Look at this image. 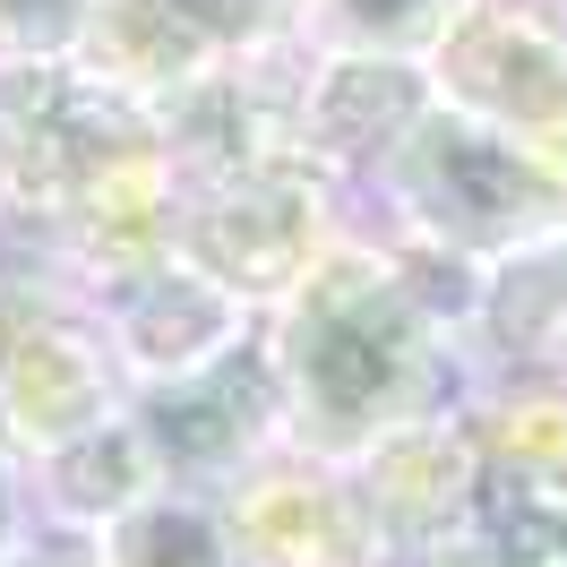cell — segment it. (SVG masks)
Instances as JSON below:
<instances>
[{
	"mask_svg": "<svg viewBox=\"0 0 567 567\" xmlns=\"http://www.w3.org/2000/svg\"><path fill=\"white\" fill-rule=\"evenodd\" d=\"M267 353L284 388V430L319 464H353L379 439L473 395V344L404 284L379 233H344L267 310Z\"/></svg>",
	"mask_w": 567,
	"mask_h": 567,
	"instance_id": "6da1fadb",
	"label": "cell"
},
{
	"mask_svg": "<svg viewBox=\"0 0 567 567\" xmlns=\"http://www.w3.org/2000/svg\"><path fill=\"white\" fill-rule=\"evenodd\" d=\"M379 207H388V233H404V241L498 267V258L567 233V146L430 104L422 130L379 173Z\"/></svg>",
	"mask_w": 567,
	"mask_h": 567,
	"instance_id": "7a4b0ae2",
	"label": "cell"
},
{
	"mask_svg": "<svg viewBox=\"0 0 567 567\" xmlns=\"http://www.w3.org/2000/svg\"><path fill=\"white\" fill-rule=\"evenodd\" d=\"M130 370L104 336L95 292L52 276L35 258H0V422L9 439L43 456L78 430L130 413Z\"/></svg>",
	"mask_w": 567,
	"mask_h": 567,
	"instance_id": "3957f363",
	"label": "cell"
},
{
	"mask_svg": "<svg viewBox=\"0 0 567 567\" xmlns=\"http://www.w3.org/2000/svg\"><path fill=\"white\" fill-rule=\"evenodd\" d=\"M155 104L112 86L86 61H0V164H9V198H18V233L52 215L70 189H86L95 173L155 155ZM9 233V241H18ZM0 241V249H9Z\"/></svg>",
	"mask_w": 567,
	"mask_h": 567,
	"instance_id": "277c9868",
	"label": "cell"
},
{
	"mask_svg": "<svg viewBox=\"0 0 567 567\" xmlns=\"http://www.w3.org/2000/svg\"><path fill=\"white\" fill-rule=\"evenodd\" d=\"M344 198L327 189L310 164H267V173L198 181L181 198V258L215 276L233 301H249L258 319L276 310L292 284L344 241Z\"/></svg>",
	"mask_w": 567,
	"mask_h": 567,
	"instance_id": "5b68a950",
	"label": "cell"
},
{
	"mask_svg": "<svg viewBox=\"0 0 567 567\" xmlns=\"http://www.w3.org/2000/svg\"><path fill=\"white\" fill-rule=\"evenodd\" d=\"M284 43H310V0H95L78 61L164 104L189 78H215Z\"/></svg>",
	"mask_w": 567,
	"mask_h": 567,
	"instance_id": "8992f818",
	"label": "cell"
},
{
	"mask_svg": "<svg viewBox=\"0 0 567 567\" xmlns=\"http://www.w3.org/2000/svg\"><path fill=\"white\" fill-rule=\"evenodd\" d=\"M430 95L491 130L567 146V27L525 0H456L447 35L422 52Z\"/></svg>",
	"mask_w": 567,
	"mask_h": 567,
	"instance_id": "52a82bcc",
	"label": "cell"
},
{
	"mask_svg": "<svg viewBox=\"0 0 567 567\" xmlns=\"http://www.w3.org/2000/svg\"><path fill=\"white\" fill-rule=\"evenodd\" d=\"M130 413H138L146 439H155L164 482H198V491L249 482L267 456L292 447V430H284V388H276V353H267V319H258L249 344H233L224 361H207L198 379L138 388Z\"/></svg>",
	"mask_w": 567,
	"mask_h": 567,
	"instance_id": "ba28073f",
	"label": "cell"
},
{
	"mask_svg": "<svg viewBox=\"0 0 567 567\" xmlns=\"http://www.w3.org/2000/svg\"><path fill=\"white\" fill-rule=\"evenodd\" d=\"M344 482L370 516L379 567H464L473 491H482V447H473L464 413H439V422L379 439L370 456L344 464Z\"/></svg>",
	"mask_w": 567,
	"mask_h": 567,
	"instance_id": "9c48e42d",
	"label": "cell"
},
{
	"mask_svg": "<svg viewBox=\"0 0 567 567\" xmlns=\"http://www.w3.org/2000/svg\"><path fill=\"white\" fill-rule=\"evenodd\" d=\"M430 95L422 61L395 52H319L310 86H301V164L344 198V189H379L395 146L422 130Z\"/></svg>",
	"mask_w": 567,
	"mask_h": 567,
	"instance_id": "30bf717a",
	"label": "cell"
},
{
	"mask_svg": "<svg viewBox=\"0 0 567 567\" xmlns=\"http://www.w3.org/2000/svg\"><path fill=\"white\" fill-rule=\"evenodd\" d=\"M104 310V336L130 388H173V379H198L207 361H224L233 344L258 336V310L233 301L215 276H198L189 258H164V267H138L112 292H95Z\"/></svg>",
	"mask_w": 567,
	"mask_h": 567,
	"instance_id": "8fae6325",
	"label": "cell"
},
{
	"mask_svg": "<svg viewBox=\"0 0 567 567\" xmlns=\"http://www.w3.org/2000/svg\"><path fill=\"white\" fill-rule=\"evenodd\" d=\"M224 498L249 542V567H379V542H370V516H361L344 464L284 447Z\"/></svg>",
	"mask_w": 567,
	"mask_h": 567,
	"instance_id": "7c38bea8",
	"label": "cell"
},
{
	"mask_svg": "<svg viewBox=\"0 0 567 567\" xmlns=\"http://www.w3.org/2000/svg\"><path fill=\"white\" fill-rule=\"evenodd\" d=\"M155 482H164V456H155V439H146L138 413H112V422L27 456L35 516L43 525H70V533H104L112 516H130Z\"/></svg>",
	"mask_w": 567,
	"mask_h": 567,
	"instance_id": "4fadbf2b",
	"label": "cell"
},
{
	"mask_svg": "<svg viewBox=\"0 0 567 567\" xmlns=\"http://www.w3.org/2000/svg\"><path fill=\"white\" fill-rule=\"evenodd\" d=\"M473 353L507 379H567V233L498 258L482 276Z\"/></svg>",
	"mask_w": 567,
	"mask_h": 567,
	"instance_id": "5bb4252c",
	"label": "cell"
},
{
	"mask_svg": "<svg viewBox=\"0 0 567 567\" xmlns=\"http://www.w3.org/2000/svg\"><path fill=\"white\" fill-rule=\"evenodd\" d=\"M104 567H249V542L233 525V498L198 482H155V491L95 533Z\"/></svg>",
	"mask_w": 567,
	"mask_h": 567,
	"instance_id": "9a60e30c",
	"label": "cell"
},
{
	"mask_svg": "<svg viewBox=\"0 0 567 567\" xmlns=\"http://www.w3.org/2000/svg\"><path fill=\"white\" fill-rule=\"evenodd\" d=\"M464 567H567V473H498V464H482Z\"/></svg>",
	"mask_w": 567,
	"mask_h": 567,
	"instance_id": "2e32d148",
	"label": "cell"
},
{
	"mask_svg": "<svg viewBox=\"0 0 567 567\" xmlns=\"http://www.w3.org/2000/svg\"><path fill=\"white\" fill-rule=\"evenodd\" d=\"M456 0H310V43L319 52H395L422 61L447 35Z\"/></svg>",
	"mask_w": 567,
	"mask_h": 567,
	"instance_id": "e0dca14e",
	"label": "cell"
},
{
	"mask_svg": "<svg viewBox=\"0 0 567 567\" xmlns=\"http://www.w3.org/2000/svg\"><path fill=\"white\" fill-rule=\"evenodd\" d=\"M95 0H0V61H70Z\"/></svg>",
	"mask_w": 567,
	"mask_h": 567,
	"instance_id": "ac0fdd59",
	"label": "cell"
},
{
	"mask_svg": "<svg viewBox=\"0 0 567 567\" xmlns=\"http://www.w3.org/2000/svg\"><path fill=\"white\" fill-rule=\"evenodd\" d=\"M0 567H104V559H95V533H70V525H43L35 516V533L9 542Z\"/></svg>",
	"mask_w": 567,
	"mask_h": 567,
	"instance_id": "d6986e66",
	"label": "cell"
},
{
	"mask_svg": "<svg viewBox=\"0 0 567 567\" xmlns=\"http://www.w3.org/2000/svg\"><path fill=\"white\" fill-rule=\"evenodd\" d=\"M35 533V491H27V447L9 439V422H0V550L9 542H27Z\"/></svg>",
	"mask_w": 567,
	"mask_h": 567,
	"instance_id": "ffe728a7",
	"label": "cell"
},
{
	"mask_svg": "<svg viewBox=\"0 0 567 567\" xmlns=\"http://www.w3.org/2000/svg\"><path fill=\"white\" fill-rule=\"evenodd\" d=\"M18 233V198H9V164H0V241Z\"/></svg>",
	"mask_w": 567,
	"mask_h": 567,
	"instance_id": "44dd1931",
	"label": "cell"
}]
</instances>
